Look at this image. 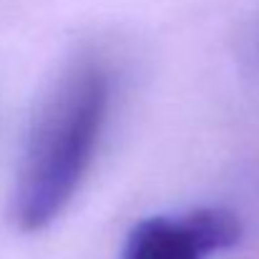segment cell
Returning a JSON list of instances; mask_svg holds the SVG:
<instances>
[{
  "label": "cell",
  "mask_w": 259,
  "mask_h": 259,
  "mask_svg": "<svg viewBox=\"0 0 259 259\" xmlns=\"http://www.w3.org/2000/svg\"><path fill=\"white\" fill-rule=\"evenodd\" d=\"M113 71L101 53H81L40 101L25 136L13 191V219L40 232L71 204L108 126Z\"/></svg>",
  "instance_id": "6da1fadb"
},
{
  "label": "cell",
  "mask_w": 259,
  "mask_h": 259,
  "mask_svg": "<svg viewBox=\"0 0 259 259\" xmlns=\"http://www.w3.org/2000/svg\"><path fill=\"white\" fill-rule=\"evenodd\" d=\"M252 58L257 61L259 66V23H257V30H254V38H252Z\"/></svg>",
  "instance_id": "3957f363"
},
{
  "label": "cell",
  "mask_w": 259,
  "mask_h": 259,
  "mask_svg": "<svg viewBox=\"0 0 259 259\" xmlns=\"http://www.w3.org/2000/svg\"><path fill=\"white\" fill-rule=\"evenodd\" d=\"M242 239V222L224 206L141 219L126 237L121 259H209Z\"/></svg>",
  "instance_id": "7a4b0ae2"
}]
</instances>
